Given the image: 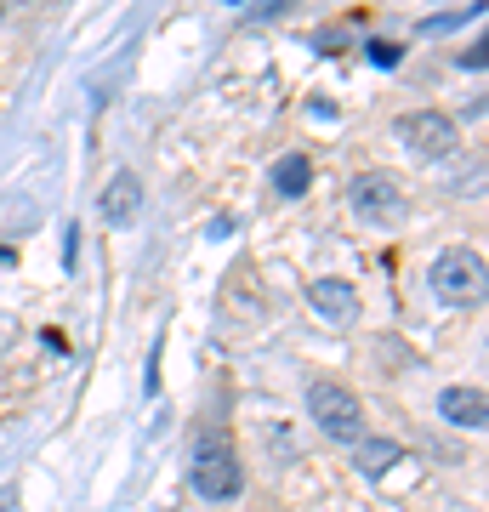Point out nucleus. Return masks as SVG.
<instances>
[{"mask_svg":"<svg viewBox=\"0 0 489 512\" xmlns=\"http://www.w3.org/2000/svg\"><path fill=\"white\" fill-rule=\"evenodd\" d=\"M427 285H433V296H438V302H450V308L484 302V291H489L484 251H472V245H450V251H438L433 268H427Z\"/></svg>","mask_w":489,"mask_h":512,"instance_id":"obj_1","label":"nucleus"},{"mask_svg":"<svg viewBox=\"0 0 489 512\" xmlns=\"http://www.w3.org/2000/svg\"><path fill=\"white\" fill-rule=\"evenodd\" d=\"M308 416L330 444H359L364 439V404L342 382H313L308 387Z\"/></svg>","mask_w":489,"mask_h":512,"instance_id":"obj_2","label":"nucleus"},{"mask_svg":"<svg viewBox=\"0 0 489 512\" xmlns=\"http://www.w3.org/2000/svg\"><path fill=\"white\" fill-rule=\"evenodd\" d=\"M393 137H399L404 154H416L421 165L450 160L455 148H461V126H455V120H450L444 109H410V114H399Z\"/></svg>","mask_w":489,"mask_h":512,"instance_id":"obj_3","label":"nucleus"},{"mask_svg":"<svg viewBox=\"0 0 489 512\" xmlns=\"http://www.w3.org/2000/svg\"><path fill=\"white\" fill-rule=\"evenodd\" d=\"M347 205H353V217L370 222V228H399L410 200H404V188L393 171H359L353 183H347Z\"/></svg>","mask_w":489,"mask_h":512,"instance_id":"obj_4","label":"nucleus"},{"mask_svg":"<svg viewBox=\"0 0 489 512\" xmlns=\"http://www.w3.org/2000/svg\"><path fill=\"white\" fill-rule=\"evenodd\" d=\"M188 478H194V495H205V501H234V495L245 490V467H239V456L228 450V444H217V439L194 450Z\"/></svg>","mask_w":489,"mask_h":512,"instance_id":"obj_5","label":"nucleus"},{"mask_svg":"<svg viewBox=\"0 0 489 512\" xmlns=\"http://www.w3.org/2000/svg\"><path fill=\"white\" fill-rule=\"evenodd\" d=\"M308 302H313V313H319L325 325H336V330L359 325V291H353L347 279H313Z\"/></svg>","mask_w":489,"mask_h":512,"instance_id":"obj_6","label":"nucleus"},{"mask_svg":"<svg viewBox=\"0 0 489 512\" xmlns=\"http://www.w3.org/2000/svg\"><path fill=\"white\" fill-rule=\"evenodd\" d=\"M103 222L109 228H131L137 211H143V183H137V171H114V183L103 188V200H97Z\"/></svg>","mask_w":489,"mask_h":512,"instance_id":"obj_7","label":"nucleus"},{"mask_svg":"<svg viewBox=\"0 0 489 512\" xmlns=\"http://www.w3.org/2000/svg\"><path fill=\"white\" fill-rule=\"evenodd\" d=\"M484 387H467V382H455V387H444V393H438V416L450 421V427H467V433H478V427H484Z\"/></svg>","mask_w":489,"mask_h":512,"instance_id":"obj_8","label":"nucleus"},{"mask_svg":"<svg viewBox=\"0 0 489 512\" xmlns=\"http://www.w3.org/2000/svg\"><path fill=\"white\" fill-rule=\"evenodd\" d=\"M308 188H313V160H308V154H285V160L273 165V194L302 200Z\"/></svg>","mask_w":489,"mask_h":512,"instance_id":"obj_9","label":"nucleus"},{"mask_svg":"<svg viewBox=\"0 0 489 512\" xmlns=\"http://www.w3.org/2000/svg\"><path fill=\"white\" fill-rule=\"evenodd\" d=\"M399 456H404V450L393 439H359V456H353V461H359L364 478H381V473H393V461H399Z\"/></svg>","mask_w":489,"mask_h":512,"instance_id":"obj_10","label":"nucleus"},{"mask_svg":"<svg viewBox=\"0 0 489 512\" xmlns=\"http://www.w3.org/2000/svg\"><path fill=\"white\" fill-rule=\"evenodd\" d=\"M370 63H387V69H393V63H399V46H370Z\"/></svg>","mask_w":489,"mask_h":512,"instance_id":"obj_11","label":"nucleus"},{"mask_svg":"<svg viewBox=\"0 0 489 512\" xmlns=\"http://www.w3.org/2000/svg\"><path fill=\"white\" fill-rule=\"evenodd\" d=\"M0 18H6V6H0Z\"/></svg>","mask_w":489,"mask_h":512,"instance_id":"obj_12","label":"nucleus"}]
</instances>
